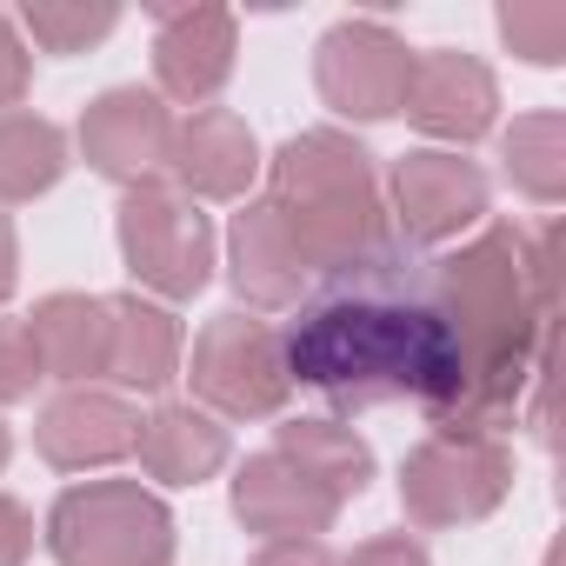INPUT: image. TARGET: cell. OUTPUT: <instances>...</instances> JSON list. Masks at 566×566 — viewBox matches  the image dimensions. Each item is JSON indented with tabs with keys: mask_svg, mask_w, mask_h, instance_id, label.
<instances>
[{
	"mask_svg": "<svg viewBox=\"0 0 566 566\" xmlns=\"http://www.w3.org/2000/svg\"><path fill=\"white\" fill-rule=\"evenodd\" d=\"M287 380L321 394L340 413H367L387 400H413L433 413L460 387V354L433 294V260L407 240H380L374 253L321 273L280 327Z\"/></svg>",
	"mask_w": 566,
	"mask_h": 566,
	"instance_id": "1",
	"label": "cell"
},
{
	"mask_svg": "<svg viewBox=\"0 0 566 566\" xmlns=\"http://www.w3.org/2000/svg\"><path fill=\"white\" fill-rule=\"evenodd\" d=\"M260 200L294 233L307 273H334V266L374 253L380 240H394L374 154L340 127H307L294 140H280V154L266 160Z\"/></svg>",
	"mask_w": 566,
	"mask_h": 566,
	"instance_id": "2",
	"label": "cell"
},
{
	"mask_svg": "<svg viewBox=\"0 0 566 566\" xmlns=\"http://www.w3.org/2000/svg\"><path fill=\"white\" fill-rule=\"evenodd\" d=\"M48 553L61 566H174V513L140 480H87L54 500Z\"/></svg>",
	"mask_w": 566,
	"mask_h": 566,
	"instance_id": "3",
	"label": "cell"
},
{
	"mask_svg": "<svg viewBox=\"0 0 566 566\" xmlns=\"http://www.w3.org/2000/svg\"><path fill=\"white\" fill-rule=\"evenodd\" d=\"M114 233H120V260L134 273V294H154L160 307L167 301H193L207 294L213 280V220L174 193L167 180L160 187H134L114 213Z\"/></svg>",
	"mask_w": 566,
	"mask_h": 566,
	"instance_id": "4",
	"label": "cell"
},
{
	"mask_svg": "<svg viewBox=\"0 0 566 566\" xmlns=\"http://www.w3.org/2000/svg\"><path fill=\"white\" fill-rule=\"evenodd\" d=\"M187 380H193V407H207L213 420H273L294 394L287 354H280V327L260 314H240V307L213 314L193 334Z\"/></svg>",
	"mask_w": 566,
	"mask_h": 566,
	"instance_id": "5",
	"label": "cell"
},
{
	"mask_svg": "<svg viewBox=\"0 0 566 566\" xmlns=\"http://www.w3.org/2000/svg\"><path fill=\"white\" fill-rule=\"evenodd\" d=\"M513 493V447L486 433H427L400 460V513L427 533L473 526Z\"/></svg>",
	"mask_w": 566,
	"mask_h": 566,
	"instance_id": "6",
	"label": "cell"
},
{
	"mask_svg": "<svg viewBox=\"0 0 566 566\" xmlns=\"http://www.w3.org/2000/svg\"><path fill=\"white\" fill-rule=\"evenodd\" d=\"M413 48L387 21H340L314 48V87L340 120H394L407 107Z\"/></svg>",
	"mask_w": 566,
	"mask_h": 566,
	"instance_id": "7",
	"label": "cell"
},
{
	"mask_svg": "<svg viewBox=\"0 0 566 566\" xmlns=\"http://www.w3.org/2000/svg\"><path fill=\"white\" fill-rule=\"evenodd\" d=\"M380 193H387L394 240H407L413 253L447 247V240H460L467 227L486 220V174L473 160H460V154H440V147L400 154Z\"/></svg>",
	"mask_w": 566,
	"mask_h": 566,
	"instance_id": "8",
	"label": "cell"
},
{
	"mask_svg": "<svg viewBox=\"0 0 566 566\" xmlns=\"http://www.w3.org/2000/svg\"><path fill=\"white\" fill-rule=\"evenodd\" d=\"M81 154L114 187H160L174 160V114L154 87H107L81 114Z\"/></svg>",
	"mask_w": 566,
	"mask_h": 566,
	"instance_id": "9",
	"label": "cell"
},
{
	"mask_svg": "<svg viewBox=\"0 0 566 566\" xmlns=\"http://www.w3.org/2000/svg\"><path fill=\"white\" fill-rule=\"evenodd\" d=\"M240 21L227 8H154V81L180 107H213L233 81Z\"/></svg>",
	"mask_w": 566,
	"mask_h": 566,
	"instance_id": "10",
	"label": "cell"
},
{
	"mask_svg": "<svg viewBox=\"0 0 566 566\" xmlns=\"http://www.w3.org/2000/svg\"><path fill=\"white\" fill-rule=\"evenodd\" d=\"M260 167H266L260 160V140H253V127L233 107H193L187 120H174L167 180L193 207L200 200H247L253 180H260Z\"/></svg>",
	"mask_w": 566,
	"mask_h": 566,
	"instance_id": "11",
	"label": "cell"
},
{
	"mask_svg": "<svg viewBox=\"0 0 566 566\" xmlns=\"http://www.w3.org/2000/svg\"><path fill=\"white\" fill-rule=\"evenodd\" d=\"M400 114H407L420 134L467 147V140H480V134L493 127L500 87H493L486 61H473V54H460V48H427V54H413L407 107H400Z\"/></svg>",
	"mask_w": 566,
	"mask_h": 566,
	"instance_id": "12",
	"label": "cell"
},
{
	"mask_svg": "<svg viewBox=\"0 0 566 566\" xmlns=\"http://www.w3.org/2000/svg\"><path fill=\"white\" fill-rule=\"evenodd\" d=\"M134 433H140V413L127 407V394H107V387H67L34 420V447L54 473L114 467L134 453Z\"/></svg>",
	"mask_w": 566,
	"mask_h": 566,
	"instance_id": "13",
	"label": "cell"
},
{
	"mask_svg": "<svg viewBox=\"0 0 566 566\" xmlns=\"http://www.w3.org/2000/svg\"><path fill=\"white\" fill-rule=\"evenodd\" d=\"M227 280L247 301V314H294L301 307L314 273L266 200H240V213L227 227Z\"/></svg>",
	"mask_w": 566,
	"mask_h": 566,
	"instance_id": "14",
	"label": "cell"
},
{
	"mask_svg": "<svg viewBox=\"0 0 566 566\" xmlns=\"http://www.w3.org/2000/svg\"><path fill=\"white\" fill-rule=\"evenodd\" d=\"M233 520L260 539H321L340 520V500L266 447V453H247L233 473Z\"/></svg>",
	"mask_w": 566,
	"mask_h": 566,
	"instance_id": "15",
	"label": "cell"
},
{
	"mask_svg": "<svg viewBox=\"0 0 566 566\" xmlns=\"http://www.w3.org/2000/svg\"><path fill=\"white\" fill-rule=\"evenodd\" d=\"M134 453H140V473H147V480H160V486H200V480H213V473L233 460V440H227V427H220L207 407H193V400H160V407L140 420Z\"/></svg>",
	"mask_w": 566,
	"mask_h": 566,
	"instance_id": "16",
	"label": "cell"
},
{
	"mask_svg": "<svg viewBox=\"0 0 566 566\" xmlns=\"http://www.w3.org/2000/svg\"><path fill=\"white\" fill-rule=\"evenodd\" d=\"M107 380L127 394H160L180 374L187 334L174 321V307L147 301V294H114L107 301Z\"/></svg>",
	"mask_w": 566,
	"mask_h": 566,
	"instance_id": "17",
	"label": "cell"
},
{
	"mask_svg": "<svg viewBox=\"0 0 566 566\" xmlns=\"http://www.w3.org/2000/svg\"><path fill=\"white\" fill-rule=\"evenodd\" d=\"M107 301L101 294H48L34 301L28 314V334H34V354H41V374L61 380V387H94L107 374Z\"/></svg>",
	"mask_w": 566,
	"mask_h": 566,
	"instance_id": "18",
	"label": "cell"
},
{
	"mask_svg": "<svg viewBox=\"0 0 566 566\" xmlns=\"http://www.w3.org/2000/svg\"><path fill=\"white\" fill-rule=\"evenodd\" d=\"M273 453L294 460V467H301L314 486H327L340 506L360 500L367 480H374V447H367L354 427H340V420H280V427H273Z\"/></svg>",
	"mask_w": 566,
	"mask_h": 566,
	"instance_id": "19",
	"label": "cell"
},
{
	"mask_svg": "<svg viewBox=\"0 0 566 566\" xmlns=\"http://www.w3.org/2000/svg\"><path fill=\"white\" fill-rule=\"evenodd\" d=\"M67 174V134L48 114H0V207L41 200Z\"/></svg>",
	"mask_w": 566,
	"mask_h": 566,
	"instance_id": "20",
	"label": "cell"
},
{
	"mask_svg": "<svg viewBox=\"0 0 566 566\" xmlns=\"http://www.w3.org/2000/svg\"><path fill=\"white\" fill-rule=\"evenodd\" d=\"M500 160H506V180H513L526 200L553 207V200L566 193V114H559V107L520 114V120L506 127V140H500Z\"/></svg>",
	"mask_w": 566,
	"mask_h": 566,
	"instance_id": "21",
	"label": "cell"
},
{
	"mask_svg": "<svg viewBox=\"0 0 566 566\" xmlns=\"http://www.w3.org/2000/svg\"><path fill=\"white\" fill-rule=\"evenodd\" d=\"M21 28L41 54H87L94 41H107L120 28V8H107V0H28L21 8Z\"/></svg>",
	"mask_w": 566,
	"mask_h": 566,
	"instance_id": "22",
	"label": "cell"
},
{
	"mask_svg": "<svg viewBox=\"0 0 566 566\" xmlns=\"http://www.w3.org/2000/svg\"><path fill=\"white\" fill-rule=\"evenodd\" d=\"M500 41L533 67H559L566 61V8L559 0H513V8H500Z\"/></svg>",
	"mask_w": 566,
	"mask_h": 566,
	"instance_id": "23",
	"label": "cell"
},
{
	"mask_svg": "<svg viewBox=\"0 0 566 566\" xmlns=\"http://www.w3.org/2000/svg\"><path fill=\"white\" fill-rule=\"evenodd\" d=\"M41 380H48V374H41V354H34L28 321H0V407L34 400Z\"/></svg>",
	"mask_w": 566,
	"mask_h": 566,
	"instance_id": "24",
	"label": "cell"
},
{
	"mask_svg": "<svg viewBox=\"0 0 566 566\" xmlns=\"http://www.w3.org/2000/svg\"><path fill=\"white\" fill-rule=\"evenodd\" d=\"M28 74H34V61H28V41H21V28L0 14V114H14L21 107V94H28Z\"/></svg>",
	"mask_w": 566,
	"mask_h": 566,
	"instance_id": "25",
	"label": "cell"
},
{
	"mask_svg": "<svg viewBox=\"0 0 566 566\" xmlns=\"http://www.w3.org/2000/svg\"><path fill=\"white\" fill-rule=\"evenodd\" d=\"M340 566H433V559H427L420 539H407V533H380V539H360Z\"/></svg>",
	"mask_w": 566,
	"mask_h": 566,
	"instance_id": "26",
	"label": "cell"
},
{
	"mask_svg": "<svg viewBox=\"0 0 566 566\" xmlns=\"http://www.w3.org/2000/svg\"><path fill=\"white\" fill-rule=\"evenodd\" d=\"M28 553H34V513L14 493H0V566H28Z\"/></svg>",
	"mask_w": 566,
	"mask_h": 566,
	"instance_id": "27",
	"label": "cell"
},
{
	"mask_svg": "<svg viewBox=\"0 0 566 566\" xmlns=\"http://www.w3.org/2000/svg\"><path fill=\"white\" fill-rule=\"evenodd\" d=\"M247 566H334L327 539H266Z\"/></svg>",
	"mask_w": 566,
	"mask_h": 566,
	"instance_id": "28",
	"label": "cell"
},
{
	"mask_svg": "<svg viewBox=\"0 0 566 566\" xmlns=\"http://www.w3.org/2000/svg\"><path fill=\"white\" fill-rule=\"evenodd\" d=\"M14 280H21V240H14V220L0 213V307H8Z\"/></svg>",
	"mask_w": 566,
	"mask_h": 566,
	"instance_id": "29",
	"label": "cell"
},
{
	"mask_svg": "<svg viewBox=\"0 0 566 566\" xmlns=\"http://www.w3.org/2000/svg\"><path fill=\"white\" fill-rule=\"evenodd\" d=\"M8 453H14V433H8V427H0V467H8Z\"/></svg>",
	"mask_w": 566,
	"mask_h": 566,
	"instance_id": "30",
	"label": "cell"
}]
</instances>
